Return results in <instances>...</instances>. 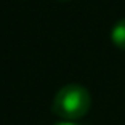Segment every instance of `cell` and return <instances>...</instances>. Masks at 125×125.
Returning a JSON list of instances; mask_svg holds the SVG:
<instances>
[{"mask_svg": "<svg viewBox=\"0 0 125 125\" xmlns=\"http://www.w3.org/2000/svg\"><path fill=\"white\" fill-rule=\"evenodd\" d=\"M92 96L85 87L79 83L64 85L55 95L52 103V112L62 120H77L90 111Z\"/></svg>", "mask_w": 125, "mask_h": 125, "instance_id": "6da1fadb", "label": "cell"}, {"mask_svg": "<svg viewBox=\"0 0 125 125\" xmlns=\"http://www.w3.org/2000/svg\"><path fill=\"white\" fill-rule=\"evenodd\" d=\"M111 40L119 50H125V18L119 19L111 29Z\"/></svg>", "mask_w": 125, "mask_h": 125, "instance_id": "7a4b0ae2", "label": "cell"}, {"mask_svg": "<svg viewBox=\"0 0 125 125\" xmlns=\"http://www.w3.org/2000/svg\"><path fill=\"white\" fill-rule=\"evenodd\" d=\"M55 125H79V124L71 122V120H62V122H58V124H55Z\"/></svg>", "mask_w": 125, "mask_h": 125, "instance_id": "3957f363", "label": "cell"}, {"mask_svg": "<svg viewBox=\"0 0 125 125\" xmlns=\"http://www.w3.org/2000/svg\"><path fill=\"white\" fill-rule=\"evenodd\" d=\"M61 2H69V0H61Z\"/></svg>", "mask_w": 125, "mask_h": 125, "instance_id": "277c9868", "label": "cell"}]
</instances>
